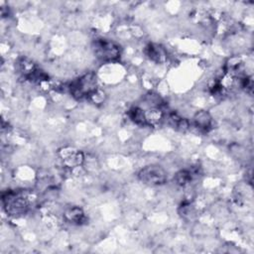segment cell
<instances>
[{
    "instance_id": "obj_12",
    "label": "cell",
    "mask_w": 254,
    "mask_h": 254,
    "mask_svg": "<svg viewBox=\"0 0 254 254\" xmlns=\"http://www.w3.org/2000/svg\"><path fill=\"white\" fill-rule=\"evenodd\" d=\"M194 175H195V171L193 170H190V169L180 170L179 172L176 173L174 177V181L177 185L181 187H186L189 184H190V182L194 178Z\"/></svg>"
},
{
    "instance_id": "obj_6",
    "label": "cell",
    "mask_w": 254,
    "mask_h": 254,
    "mask_svg": "<svg viewBox=\"0 0 254 254\" xmlns=\"http://www.w3.org/2000/svg\"><path fill=\"white\" fill-rule=\"evenodd\" d=\"M61 158L66 167H79L84 162V155L78 150L71 148H64L61 151Z\"/></svg>"
},
{
    "instance_id": "obj_4",
    "label": "cell",
    "mask_w": 254,
    "mask_h": 254,
    "mask_svg": "<svg viewBox=\"0 0 254 254\" xmlns=\"http://www.w3.org/2000/svg\"><path fill=\"white\" fill-rule=\"evenodd\" d=\"M138 179L145 185L157 187L164 185L168 180L166 170L157 164L148 165L142 168L138 173Z\"/></svg>"
},
{
    "instance_id": "obj_3",
    "label": "cell",
    "mask_w": 254,
    "mask_h": 254,
    "mask_svg": "<svg viewBox=\"0 0 254 254\" xmlns=\"http://www.w3.org/2000/svg\"><path fill=\"white\" fill-rule=\"evenodd\" d=\"M92 49L95 57L101 62L105 63L115 62L120 58L121 55L120 47L108 39H96L93 42Z\"/></svg>"
},
{
    "instance_id": "obj_8",
    "label": "cell",
    "mask_w": 254,
    "mask_h": 254,
    "mask_svg": "<svg viewBox=\"0 0 254 254\" xmlns=\"http://www.w3.org/2000/svg\"><path fill=\"white\" fill-rule=\"evenodd\" d=\"M192 124L198 130L207 132L212 128L213 119L211 114L207 110H198L192 117Z\"/></svg>"
},
{
    "instance_id": "obj_7",
    "label": "cell",
    "mask_w": 254,
    "mask_h": 254,
    "mask_svg": "<svg viewBox=\"0 0 254 254\" xmlns=\"http://www.w3.org/2000/svg\"><path fill=\"white\" fill-rule=\"evenodd\" d=\"M146 57L156 64H163L167 61V51L159 44L150 43L145 47Z\"/></svg>"
},
{
    "instance_id": "obj_2",
    "label": "cell",
    "mask_w": 254,
    "mask_h": 254,
    "mask_svg": "<svg viewBox=\"0 0 254 254\" xmlns=\"http://www.w3.org/2000/svg\"><path fill=\"white\" fill-rule=\"evenodd\" d=\"M2 204L6 213L14 217L26 214L30 206L27 195L21 190H7L3 192Z\"/></svg>"
},
{
    "instance_id": "obj_10",
    "label": "cell",
    "mask_w": 254,
    "mask_h": 254,
    "mask_svg": "<svg viewBox=\"0 0 254 254\" xmlns=\"http://www.w3.org/2000/svg\"><path fill=\"white\" fill-rule=\"evenodd\" d=\"M167 121L171 127H173L174 129L181 131V132H186L190 127V123L188 119L180 116L179 114H177L175 112L168 113Z\"/></svg>"
},
{
    "instance_id": "obj_11",
    "label": "cell",
    "mask_w": 254,
    "mask_h": 254,
    "mask_svg": "<svg viewBox=\"0 0 254 254\" xmlns=\"http://www.w3.org/2000/svg\"><path fill=\"white\" fill-rule=\"evenodd\" d=\"M128 116L136 125L139 126H148L147 119L144 108L140 106H133L128 110Z\"/></svg>"
},
{
    "instance_id": "obj_9",
    "label": "cell",
    "mask_w": 254,
    "mask_h": 254,
    "mask_svg": "<svg viewBox=\"0 0 254 254\" xmlns=\"http://www.w3.org/2000/svg\"><path fill=\"white\" fill-rule=\"evenodd\" d=\"M64 217L67 222L76 225L82 224L86 220L85 213L79 206H71L67 208L64 213Z\"/></svg>"
},
{
    "instance_id": "obj_5",
    "label": "cell",
    "mask_w": 254,
    "mask_h": 254,
    "mask_svg": "<svg viewBox=\"0 0 254 254\" xmlns=\"http://www.w3.org/2000/svg\"><path fill=\"white\" fill-rule=\"evenodd\" d=\"M16 68L27 80L33 82H43L49 79V75L39 66H37L34 62L27 58L19 59L16 64Z\"/></svg>"
},
{
    "instance_id": "obj_1",
    "label": "cell",
    "mask_w": 254,
    "mask_h": 254,
    "mask_svg": "<svg viewBox=\"0 0 254 254\" xmlns=\"http://www.w3.org/2000/svg\"><path fill=\"white\" fill-rule=\"evenodd\" d=\"M67 89L71 96L77 100H90L91 97L99 90L97 76L94 72H86L71 80L67 85Z\"/></svg>"
}]
</instances>
